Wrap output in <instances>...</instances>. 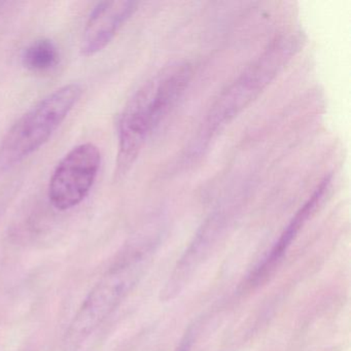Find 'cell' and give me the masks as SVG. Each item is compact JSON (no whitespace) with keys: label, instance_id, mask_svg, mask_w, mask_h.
I'll return each mask as SVG.
<instances>
[{"label":"cell","instance_id":"cell-7","mask_svg":"<svg viewBox=\"0 0 351 351\" xmlns=\"http://www.w3.org/2000/svg\"><path fill=\"white\" fill-rule=\"evenodd\" d=\"M330 182V178H324L322 184L314 191L312 196L306 201L305 204L295 213V217L289 221V225L285 228L282 235L280 236L274 247L271 250L269 256L265 258L264 262L256 269L254 274L250 276V285H258V283L264 281L268 277V275H270L274 271L275 267L278 264L279 261L282 258V256H285V252L291 245V241L295 239L298 232L301 230L304 223L309 219V217L315 213L316 209L319 206L324 195L328 192Z\"/></svg>","mask_w":351,"mask_h":351},{"label":"cell","instance_id":"cell-2","mask_svg":"<svg viewBox=\"0 0 351 351\" xmlns=\"http://www.w3.org/2000/svg\"><path fill=\"white\" fill-rule=\"evenodd\" d=\"M157 238L143 240L126 250L88 293L69 324L63 351H77L110 317L130 293L145 271L157 245Z\"/></svg>","mask_w":351,"mask_h":351},{"label":"cell","instance_id":"cell-9","mask_svg":"<svg viewBox=\"0 0 351 351\" xmlns=\"http://www.w3.org/2000/svg\"><path fill=\"white\" fill-rule=\"evenodd\" d=\"M191 343H192V337H191V335H189V336L186 337V339L182 341L178 351H189L191 347Z\"/></svg>","mask_w":351,"mask_h":351},{"label":"cell","instance_id":"cell-3","mask_svg":"<svg viewBox=\"0 0 351 351\" xmlns=\"http://www.w3.org/2000/svg\"><path fill=\"white\" fill-rule=\"evenodd\" d=\"M82 94L83 88L79 84H69L23 114L0 141V176L44 147L77 106Z\"/></svg>","mask_w":351,"mask_h":351},{"label":"cell","instance_id":"cell-6","mask_svg":"<svg viewBox=\"0 0 351 351\" xmlns=\"http://www.w3.org/2000/svg\"><path fill=\"white\" fill-rule=\"evenodd\" d=\"M135 1H101L94 7L84 29L81 54L91 57L101 52L136 12Z\"/></svg>","mask_w":351,"mask_h":351},{"label":"cell","instance_id":"cell-5","mask_svg":"<svg viewBox=\"0 0 351 351\" xmlns=\"http://www.w3.org/2000/svg\"><path fill=\"white\" fill-rule=\"evenodd\" d=\"M101 164L99 149L91 143L73 147L59 162L50 178L48 197L57 210L81 204L89 195Z\"/></svg>","mask_w":351,"mask_h":351},{"label":"cell","instance_id":"cell-8","mask_svg":"<svg viewBox=\"0 0 351 351\" xmlns=\"http://www.w3.org/2000/svg\"><path fill=\"white\" fill-rule=\"evenodd\" d=\"M21 60L22 65L32 73H49L58 65L60 53L53 40L40 38L26 47Z\"/></svg>","mask_w":351,"mask_h":351},{"label":"cell","instance_id":"cell-4","mask_svg":"<svg viewBox=\"0 0 351 351\" xmlns=\"http://www.w3.org/2000/svg\"><path fill=\"white\" fill-rule=\"evenodd\" d=\"M295 36L283 38L275 42L241 77L221 94L207 119V132L223 128L245 108L287 64L299 49Z\"/></svg>","mask_w":351,"mask_h":351},{"label":"cell","instance_id":"cell-1","mask_svg":"<svg viewBox=\"0 0 351 351\" xmlns=\"http://www.w3.org/2000/svg\"><path fill=\"white\" fill-rule=\"evenodd\" d=\"M192 77L186 63H174L154 75L129 100L119 122V152L116 176H124L143 145L167 117Z\"/></svg>","mask_w":351,"mask_h":351}]
</instances>
